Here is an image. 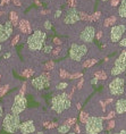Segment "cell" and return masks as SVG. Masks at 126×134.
Wrapping results in <instances>:
<instances>
[{"label":"cell","mask_w":126,"mask_h":134,"mask_svg":"<svg viewBox=\"0 0 126 134\" xmlns=\"http://www.w3.org/2000/svg\"><path fill=\"white\" fill-rule=\"evenodd\" d=\"M108 90L111 96H122L125 91V80L123 77H115L109 83Z\"/></svg>","instance_id":"7"},{"label":"cell","mask_w":126,"mask_h":134,"mask_svg":"<svg viewBox=\"0 0 126 134\" xmlns=\"http://www.w3.org/2000/svg\"><path fill=\"white\" fill-rule=\"evenodd\" d=\"M27 107V100L22 93H18V94L14 96V99H13V102L10 105V113L17 114V115H21V114L24 111Z\"/></svg>","instance_id":"6"},{"label":"cell","mask_w":126,"mask_h":134,"mask_svg":"<svg viewBox=\"0 0 126 134\" xmlns=\"http://www.w3.org/2000/svg\"><path fill=\"white\" fill-rule=\"evenodd\" d=\"M118 14L121 17L126 18V0H123L121 2V6L118 8Z\"/></svg>","instance_id":"17"},{"label":"cell","mask_w":126,"mask_h":134,"mask_svg":"<svg viewBox=\"0 0 126 134\" xmlns=\"http://www.w3.org/2000/svg\"><path fill=\"white\" fill-rule=\"evenodd\" d=\"M115 113L123 115L126 113V98H119L115 103Z\"/></svg>","instance_id":"15"},{"label":"cell","mask_w":126,"mask_h":134,"mask_svg":"<svg viewBox=\"0 0 126 134\" xmlns=\"http://www.w3.org/2000/svg\"><path fill=\"white\" fill-rule=\"evenodd\" d=\"M51 23L49 22V21H45V23H44V27L47 29V30H51Z\"/></svg>","instance_id":"20"},{"label":"cell","mask_w":126,"mask_h":134,"mask_svg":"<svg viewBox=\"0 0 126 134\" xmlns=\"http://www.w3.org/2000/svg\"><path fill=\"white\" fill-rule=\"evenodd\" d=\"M114 115H115V113H114V111H111V113H110V114H109V115H108V117H107V118H108V119H109V118H111V117L114 116Z\"/></svg>","instance_id":"27"},{"label":"cell","mask_w":126,"mask_h":134,"mask_svg":"<svg viewBox=\"0 0 126 134\" xmlns=\"http://www.w3.org/2000/svg\"><path fill=\"white\" fill-rule=\"evenodd\" d=\"M85 134H100L104 131V123L101 117L90 116L84 125Z\"/></svg>","instance_id":"4"},{"label":"cell","mask_w":126,"mask_h":134,"mask_svg":"<svg viewBox=\"0 0 126 134\" xmlns=\"http://www.w3.org/2000/svg\"><path fill=\"white\" fill-rule=\"evenodd\" d=\"M89 48L87 44H78V43H73L69 49V57L74 62H81V60L87 56Z\"/></svg>","instance_id":"5"},{"label":"cell","mask_w":126,"mask_h":134,"mask_svg":"<svg viewBox=\"0 0 126 134\" xmlns=\"http://www.w3.org/2000/svg\"><path fill=\"white\" fill-rule=\"evenodd\" d=\"M72 126H73V123H69V120H68V122L61 124L60 126H58L57 133L58 134H68L69 131H71V129H72Z\"/></svg>","instance_id":"16"},{"label":"cell","mask_w":126,"mask_h":134,"mask_svg":"<svg viewBox=\"0 0 126 134\" xmlns=\"http://www.w3.org/2000/svg\"><path fill=\"white\" fill-rule=\"evenodd\" d=\"M13 33V24L12 22H5L4 24H0V43L6 42L10 38Z\"/></svg>","instance_id":"13"},{"label":"cell","mask_w":126,"mask_h":134,"mask_svg":"<svg viewBox=\"0 0 126 134\" xmlns=\"http://www.w3.org/2000/svg\"><path fill=\"white\" fill-rule=\"evenodd\" d=\"M119 46H121V47H126V38L122 39L121 41H119Z\"/></svg>","instance_id":"23"},{"label":"cell","mask_w":126,"mask_h":134,"mask_svg":"<svg viewBox=\"0 0 126 134\" xmlns=\"http://www.w3.org/2000/svg\"><path fill=\"white\" fill-rule=\"evenodd\" d=\"M59 16H61V12H60V10H57V12H56V15H55V17H56V18H58Z\"/></svg>","instance_id":"25"},{"label":"cell","mask_w":126,"mask_h":134,"mask_svg":"<svg viewBox=\"0 0 126 134\" xmlns=\"http://www.w3.org/2000/svg\"><path fill=\"white\" fill-rule=\"evenodd\" d=\"M125 71H126V51H122V53L115 60L114 65L111 67L110 74L112 76H118Z\"/></svg>","instance_id":"8"},{"label":"cell","mask_w":126,"mask_h":134,"mask_svg":"<svg viewBox=\"0 0 126 134\" xmlns=\"http://www.w3.org/2000/svg\"><path fill=\"white\" fill-rule=\"evenodd\" d=\"M21 124H22L21 115H17V114L9 111V113L5 114V117L1 123V127L6 133L15 134L18 132V129H19V126H21Z\"/></svg>","instance_id":"1"},{"label":"cell","mask_w":126,"mask_h":134,"mask_svg":"<svg viewBox=\"0 0 126 134\" xmlns=\"http://www.w3.org/2000/svg\"><path fill=\"white\" fill-rule=\"evenodd\" d=\"M97 83H98V79H97V77L92 79L91 81H90V84H92V85H93V84H97Z\"/></svg>","instance_id":"24"},{"label":"cell","mask_w":126,"mask_h":134,"mask_svg":"<svg viewBox=\"0 0 126 134\" xmlns=\"http://www.w3.org/2000/svg\"><path fill=\"white\" fill-rule=\"evenodd\" d=\"M4 108H2V105L1 103H0V118H2L4 119Z\"/></svg>","instance_id":"22"},{"label":"cell","mask_w":126,"mask_h":134,"mask_svg":"<svg viewBox=\"0 0 126 134\" xmlns=\"http://www.w3.org/2000/svg\"><path fill=\"white\" fill-rule=\"evenodd\" d=\"M102 1H107V0H102Z\"/></svg>","instance_id":"30"},{"label":"cell","mask_w":126,"mask_h":134,"mask_svg":"<svg viewBox=\"0 0 126 134\" xmlns=\"http://www.w3.org/2000/svg\"><path fill=\"white\" fill-rule=\"evenodd\" d=\"M38 132V124L33 118L25 119L22 122L21 126L18 129V134H35Z\"/></svg>","instance_id":"9"},{"label":"cell","mask_w":126,"mask_h":134,"mask_svg":"<svg viewBox=\"0 0 126 134\" xmlns=\"http://www.w3.org/2000/svg\"><path fill=\"white\" fill-rule=\"evenodd\" d=\"M126 31V26L124 24H119L112 26L110 30V40L112 42H119Z\"/></svg>","instance_id":"12"},{"label":"cell","mask_w":126,"mask_h":134,"mask_svg":"<svg viewBox=\"0 0 126 134\" xmlns=\"http://www.w3.org/2000/svg\"><path fill=\"white\" fill-rule=\"evenodd\" d=\"M72 107V101L69 99V96L65 92H61L59 94H56L51 99V110H54L56 114L60 115L64 111H67Z\"/></svg>","instance_id":"2"},{"label":"cell","mask_w":126,"mask_h":134,"mask_svg":"<svg viewBox=\"0 0 126 134\" xmlns=\"http://www.w3.org/2000/svg\"><path fill=\"white\" fill-rule=\"evenodd\" d=\"M35 134H44V132H42V131H38Z\"/></svg>","instance_id":"28"},{"label":"cell","mask_w":126,"mask_h":134,"mask_svg":"<svg viewBox=\"0 0 126 134\" xmlns=\"http://www.w3.org/2000/svg\"><path fill=\"white\" fill-rule=\"evenodd\" d=\"M115 134H126V130H121V131H119V132L115 133Z\"/></svg>","instance_id":"26"},{"label":"cell","mask_w":126,"mask_h":134,"mask_svg":"<svg viewBox=\"0 0 126 134\" xmlns=\"http://www.w3.org/2000/svg\"><path fill=\"white\" fill-rule=\"evenodd\" d=\"M1 50H2V46H1V43H0V53H1Z\"/></svg>","instance_id":"29"},{"label":"cell","mask_w":126,"mask_h":134,"mask_svg":"<svg viewBox=\"0 0 126 134\" xmlns=\"http://www.w3.org/2000/svg\"><path fill=\"white\" fill-rule=\"evenodd\" d=\"M67 86H68V84H67V83H59V84L57 85V90H65L66 88H67Z\"/></svg>","instance_id":"19"},{"label":"cell","mask_w":126,"mask_h":134,"mask_svg":"<svg viewBox=\"0 0 126 134\" xmlns=\"http://www.w3.org/2000/svg\"><path fill=\"white\" fill-rule=\"evenodd\" d=\"M77 21H79V13L75 8L68 9L66 12V14L64 15V22L66 24H74Z\"/></svg>","instance_id":"14"},{"label":"cell","mask_w":126,"mask_h":134,"mask_svg":"<svg viewBox=\"0 0 126 134\" xmlns=\"http://www.w3.org/2000/svg\"><path fill=\"white\" fill-rule=\"evenodd\" d=\"M50 83V76L49 74H42V75H39L38 77L33 79L31 81V84L34 89L36 90H42L44 88H47Z\"/></svg>","instance_id":"11"},{"label":"cell","mask_w":126,"mask_h":134,"mask_svg":"<svg viewBox=\"0 0 126 134\" xmlns=\"http://www.w3.org/2000/svg\"><path fill=\"white\" fill-rule=\"evenodd\" d=\"M43 52L44 53H47V55H49V53H51V51H52V46L51 44H44V47H43Z\"/></svg>","instance_id":"18"},{"label":"cell","mask_w":126,"mask_h":134,"mask_svg":"<svg viewBox=\"0 0 126 134\" xmlns=\"http://www.w3.org/2000/svg\"><path fill=\"white\" fill-rule=\"evenodd\" d=\"M95 36V30L92 25H88L83 29V31L79 34V40L83 42V44H87V43H91L93 41Z\"/></svg>","instance_id":"10"},{"label":"cell","mask_w":126,"mask_h":134,"mask_svg":"<svg viewBox=\"0 0 126 134\" xmlns=\"http://www.w3.org/2000/svg\"><path fill=\"white\" fill-rule=\"evenodd\" d=\"M112 127H115V120H110L108 123V130H111Z\"/></svg>","instance_id":"21"},{"label":"cell","mask_w":126,"mask_h":134,"mask_svg":"<svg viewBox=\"0 0 126 134\" xmlns=\"http://www.w3.org/2000/svg\"><path fill=\"white\" fill-rule=\"evenodd\" d=\"M45 39H47V33L42 31H35L33 32L27 39V47L32 51H39V50L43 49Z\"/></svg>","instance_id":"3"}]
</instances>
